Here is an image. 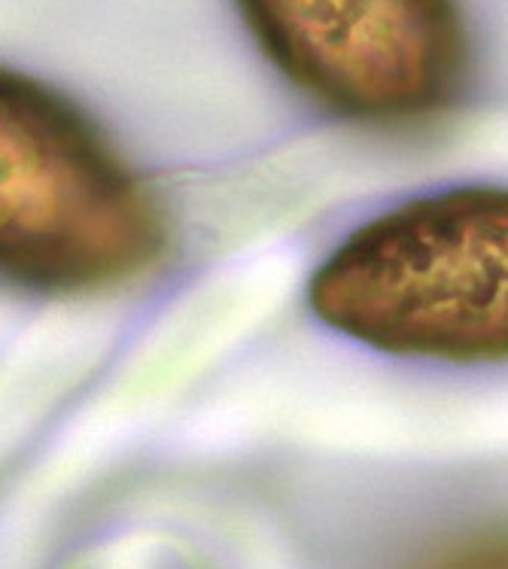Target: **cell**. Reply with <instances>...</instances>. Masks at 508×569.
Listing matches in <instances>:
<instances>
[{
  "instance_id": "3957f363",
  "label": "cell",
  "mask_w": 508,
  "mask_h": 569,
  "mask_svg": "<svg viewBox=\"0 0 508 569\" xmlns=\"http://www.w3.org/2000/svg\"><path fill=\"white\" fill-rule=\"evenodd\" d=\"M266 59L313 104L362 126H415L469 70L460 0H235Z\"/></svg>"
},
{
  "instance_id": "7a4b0ae2",
  "label": "cell",
  "mask_w": 508,
  "mask_h": 569,
  "mask_svg": "<svg viewBox=\"0 0 508 569\" xmlns=\"http://www.w3.org/2000/svg\"><path fill=\"white\" fill-rule=\"evenodd\" d=\"M168 220L77 101L0 64V280L89 296L162 262Z\"/></svg>"
},
{
  "instance_id": "277c9868",
  "label": "cell",
  "mask_w": 508,
  "mask_h": 569,
  "mask_svg": "<svg viewBox=\"0 0 508 569\" xmlns=\"http://www.w3.org/2000/svg\"><path fill=\"white\" fill-rule=\"evenodd\" d=\"M429 569H508V530L469 539L441 555Z\"/></svg>"
},
{
  "instance_id": "6da1fadb",
  "label": "cell",
  "mask_w": 508,
  "mask_h": 569,
  "mask_svg": "<svg viewBox=\"0 0 508 569\" xmlns=\"http://www.w3.org/2000/svg\"><path fill=\"white\" fill-rule=\"evenodd\" d=\"M311 305L384 353L508 360V187L436 189L371 217L313 271Z\"/></svg>"
}]
</instances>
